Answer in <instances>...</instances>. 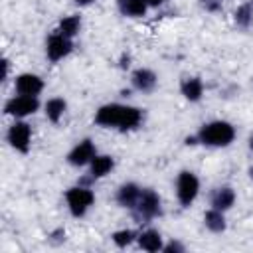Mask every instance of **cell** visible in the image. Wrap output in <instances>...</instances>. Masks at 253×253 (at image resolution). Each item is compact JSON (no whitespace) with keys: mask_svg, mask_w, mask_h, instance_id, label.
<instances>
[{"mask_svg":"<svg viewBox=\"0 0 253 253\" xmlns=\"http://www.w3.org/2000/svg\"><path fill=\"white\" fill-rule=\"evenodd\" d=\"M158 83V77L154 71L146 69V67H140L132 73V87L140 93H150Z\"/></svg>","mask_w":253,"mask_h":253,"instance_id":"cell-11","label":"cell"},{"mask_svg":"<svg viewBox=\"0 0 253 253\" xmlns=\"http://www.w3.org/2000/svg\"><path fill=\"white\" fill-rule=\"evenodd\" d=\"M162 251H166V253H182L184 251V245L180 241H170L168 245L162 247Z\"/></svg>","mask_w":253,"mask_h":253,"instance_id":"cell-23","label":"cell"},{"mask_svg":"<svg viewBox=\"0 0 253 253\" xmlns=\"http://www.w3.org/2000/svg\"><path fill=\"white\" fill-rule=\"evenodd\" d=\"M14 89L18 95H30V97H38L43 89V81L40 75L36 73H20L14 79Z\"/></svg>","mask_w":253,"mask_h":253,"instance_id":"cell-10","label":"cell"},{"mask_svg":"<svg viewBox=\"0 0 253 253\" xmlns=\"http://www.w3.org/2000/svg\"><path fill=\"white\" fill-rule=\"evenodd\" d=\"M138 247L144 249V251H150V253H156V251H162L164 243H162V235L156 231V229H144L138 237Z\"/></svg>","mask_w":253,"mask_h":253,"instance_id":"cell-13","label":"cell"},{"mask_svg":"<svg viewBox=\"0 0 253 253\" xmlns=\"http://www.w3.org/2000/svg\"><path fill=\"white\" fill-rule=\"evenodd\" d=\"M200 194V180L194 172L182 170L176 180V198L184 208H190Z\"/></svg>","mask_w":253,"mask_h":253,"instance_id":"cell-5","label":"cell"},{"mask_svg":"<svg viewBox=\"0 0 253 253\" xmlns=\"http://www.w3.org/2000/svg\"><path fill=\"white\" fill-rule=\"evenodd\" d=\"M79 30H81V18L79 16L71 14V16H65L59 20V26H57L59 34H63L67 38H75L79 34Z\"/></svg>","mask_w":253,"mask_h":253,"instance_id":"cell-20","label":"cell"},{"mask_svg":"<svg viewBox=\"0 0 253 253\" xmlns=\"http://www.w3.org/2000/svg\"><path fill=\"white\" fill-rule=\"evenodd\" d=\"M65 111H67V103L61 97H53V99H49L45 103V117L51 123H59L61 117L65 115Z\"/></svg>","mask_w":253,"mask_h":253,"instance_id":"cell-19","label":"cell"},{"mask_svg":"<svg viewBox=\"0 0 253 253\" xmlns=\"http://www.w3.org/2000/svg\"><path fill=\"white\" fill-rule=\"evenodd\" d=\"M97 156V148L93 144L91 138H83L81 142H77L71 152L67 154V162L71 166H85V164H91V160Z\"/></svg>","mask_w":253,"mask_h":253,"instance_id":"cell-9","label":"cell"},{"mask_svg":"<svg viewBox=\"0 0 253 253\" xmlns=\"http://www.w3.org/2000/svg\"><path fill=\"white\" fill-rule=\"evenodd\" d=\"M162 2H164V0H146V4H148V6H152V8H156V6H160Z\"/></svg>","mask_w":253,"mask_h":253,"instance_id":"cell-26","label":"cell"},{"mask_svg":"<svg viewBox=\"0 0 253 253\" xmlns=\"http://www.w3.org/2000/svg\"><path fill=\"white\" fill-rule=\"evenodd\" d=\"M235 24L239 28H249L253 24V6L251 4H241L237 10H235Z\"/></svg>","mask_w":253,"mask_h":253,"instance_id":"cell-21","label":"cell"},{"mask_svg":"<svg viewBox=\"0 0 253 253\" xmlns=\"http://www.w3.org/2000/svg\"><path fill=\"white\" fill-rule=\"evenodd\" d=\"M95 0H75V4L77 6H89V4H93Z\"/></svg>","mask_w":253,"mask_h":253,"instance_id":"cell-25","label":"cell"},{"mask_svg":"<svg viewBox=\"0 0 253 253\" xmlns=\"http://www.w3.org/2000/svg\"><path fill=\"white\" fill-rule=\"evenodd\" d=\"M10 146L18 152H28L30 150V144H32V128L28 123L24 121H16L10 128H8V134H6Z\"/></svg>","mask_w":253,"mask_h":253,"instance_id":"cell-8","label":"cell"},{"mask_svg":"<svg viewBox=\"0 0 253 253\" xmlns=\"http://www.w3.org/2000/svg\"><path fill=\"white\" fill-rule=\"evenodd\" d=\"M140 192H142V190H140L134 182H126V184H123V186L117 190V202H119V206L132 210V208L136 206L138 198H140Z\"/></svg>","mask_w":253,"mask_h":253,"instance_id":"cell-12","label":"cell"},{"mask_svg":"<svg viewBox=\"0 0 253 253\" xmlns=\"http://www.w3.org/2000/svg\"><path fill=\"white\" fill-rule=\"evenodd\" d=\"M204 225H206L210 231H213V233L225 231V225H227V223H225L223 211H221V210H215V208L208 210L206 215H204Z\"/></svg>","mask_w":253,"mask_h":253,"instance_id":"cell-18","label":"cell"},{"mask_svg":"<svg viewBox=\"0 0 253 253\" xmlns=\"http://www.w3.org/2000/svg\"><path fill=\"white\" fill-rule=\"evenodd\" d=\"M162 213V206H160V196L154 190H142L140 198L136 202V206L132 208V215L138 223H146L154 217H158Z\"/></svg>","mask_w":253,"mask_h":253,"instance_id":"cell-3","label":"cell"},{"mask_svg":"<svg viewBox=\"0 0 253 253\" xmlns=\"http://www.w3.org/2000/svg\"><path fill=\"white\" fill-rule=\"evenodd\" d=\"M111 239H113V243H115L117 247L125 249V247H128V245L136 239V235H134L132 229H119V231H115V233L111 235Z\"/></svg>","mask_w":253,"mask_h":253,"instance_id":"cell-22","label":"cell"},{"mask_svg":"<svg viewBox=\"0 0 253 253\" xmlns=\"http://www.w3.org/2000/svg\"><path fill=\"white\" fill-rule=\"evenodd\" d=\"M180 91H182V95H184L188 101L196 103V101H200L202 95H204V83H202L200 77H186V79H182V83H180Z\"/></svg>","mask_w":253,"mask_h":253,"instance_id":"cell-14","label":"cell"},{"mask_svg":"<svg viewBox=\"0 0 253 253\" xmlns=\"http://www.w3.org/2000/svg\"><path fill=\"white\" fill-rule=\"evenodd\" d=\"M73 49V43H71V38L59 34L57 30L47 38V43H45V55L49 61H61L63 57H67Z\"/></svg>","mask_w":253,"mask_h":253,"instance_id":"cell-7","label":"cell"},{"mask_svg":"<svg viewBox=\"0 0 253 253\" xmlns=\"http://www.w3.org/2000/svg\"><path fill=\"white\" fill-rule=\"evenodd\" d=\"M249 178H251V180H253V166H251V168H249Z\"/></svg>","mask_w":253,"mask_h":253,"instance_id":"cell-28","label":"cell"},{"mask_svg":"<svg viewBox=\"0 0 253 253\" xmlns=\"http://www.w3.org/2000/svg\"><path fill=\"white\" fill-rule=\"evenodd\" d=\"M95 123L105 128H117V130H132L142 123V111L130 105H119V103H107L99 107L95 113Z\"/></svg>","mask_w":253,"mask_h":253,"instance_id":"cell-1","label":"cell"},{"mask_svg":"<svg viewBox=\"0 0 253 253\" xmlns=\"http://www.w3.org/2000/svg\"><path fill=\"white\" fill-rule=\"evenodd\" d=\"M198 142L204 144V146H211V148H223V146H229L235 138V128L231 123L227 121H211V123H206L198 134H196Z\"/></svg>","mask_w":253,"mask_h":253,"instance_id":"cell-2","label":"cell"},{"mask_svg":"<svg viewBox=\"0 0 253 253\" xmlns=\"http://www.w3.org/2000/svg\"><path fill=\"white\" fill-rule=\"evenodd\" d=\"M249 148H251V150H253V134H251V136H249Z\"/></svg>","mask_w":253,"mask_h":253,"instance_id":"cell-27","label":"cell"},{"mask_svg":"<svg viewBox=\"0 0 253 253\" xmlns=\"http://www.w3.org/2000/svg\"><path fill=\"white\" fill-rule=\"evenodd\" d=\"M65 202L73 217H83L89 211V208L95 204V194L89 188L73 186L65 192Z\"/></svg>","mask_w":253,"mask_h":253,"instance_id":"cell-4","label":"cell"},{"mask_svg":"<svg viewBox=\"0 0 253 253\" xmlns=\"http://www.w3.org/2000/svg\"><path fill=\"white\" fill-rule=\"evenodd\" d=\"M233 204H235V192H233V188H229V186H221V188H217V190L211 194V208H215V210L225 211V210H229Z\"/></svg>","mask_w":253,"mask_h":253,"instance_id":"cell-15","label":"cell"},{"mask_svg":"<svg viewBox=\"0 0 253 253\" xmlns=\"http://www.w3.org/2000/svg\"><path fill=\"white\" fill-rule=\"evenodd\" d=\"M113 168H115V160H113V156H109V154H97V156L91 160V164H89V172H91L93 178H103V176H107Z\"/></svg>","mask_w":253,"mask_h":253,"instance_id":"cell-16","label":"cell"},{"mask_svg":"<svg viewBox=\"0 0 253 253\" xmlns=\"http://www.w3.org/2000/svg\"><path fill=\"white\" fill-rule=\"evenodd\" d=\"M119 10L128 18H142L148 10L146 0H119Z\"/></svg>","mask_w":253,"mask_h":253,"instance_id":"cell-17","label":"cell"},{"mask_svg":"<svg viewBox=\"0 0 253 253\" xmlns=\"http://www.w3.org/2000/svg\"><path fill=\"white\" fill-rule=\"evenodd\" d=\"M49 241H53V243H61V241H65V231H63V229H57V231L49 233Z\"/></svg>","mask_w":253,"mask_h":253,"instance_id":"cell-24","label":"cell"},{"mask_svg":"<svg viewBox=\"0 0 253 253\" xmlns=\"http://www.w3.org/2000/svg\"><path fill=\"white\" fill-rule=\"evenodd\" d=\"M40 109V101L38 97H30V95H16L12 97L6 105H4V113L16 119H24L34 115Z\"/></svg>","mask_w":253,"mask_h":253,"instance_id":"cell-6","label":"cell"}]
</instances>
